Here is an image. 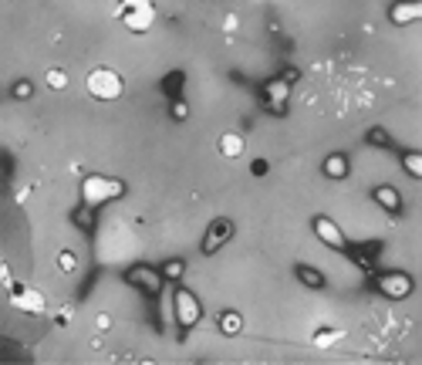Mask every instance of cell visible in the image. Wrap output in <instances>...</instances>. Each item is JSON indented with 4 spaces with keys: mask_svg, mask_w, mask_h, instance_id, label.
<instances>
[{
    "mask_svg": "<svg viewBox=\"0 0 422 365\" xmlns=\"http://www.w3.org/2000/svg\"><path fill=\"white\" fill-rule=\"evenodd\" d=\"M118 88H122V81L115 78L111 71H98V75H91V91H95V95H101V98H115V95H118Z\"/></svg>",
    "mask_w": 422,
    "mask_h": 365,
    "instance_id": "obj_1",
    "label": "cell"
},
{
    "mask_svg": "<svg viewBox=\"0 0 422 365\" xmlns=\"http://www.w3.org/2000/svg\"><path fill=\"white\" fill-rule=\"evenodd\" d=\"M385 291H389V294H405V291H409V281H405V277H385Z\"/></svg>",
    "mask_w": 422,
    "mask_h": 365,
    "instance_id": "obj_4",
    "label": "cell"
},
{
    "mask_svg": "<svg viewBox=\"0 0 422 365\" xmlns=\"http://www.w3.org/2000/svg\"><path fill=\"white\" fill-rule=\"evenodd\" d=\"M176 305H179V321H183V325H193V321L200 318V308H196V301L189 294H179Z\"/></svg>",
    "mask_w": 422,
    "mask_h": 365,
    "instance_id": "obj_2",
    "label": "cell"
},
{
    "mask_svg": "<svg viewBox=\"0 0 422 365\" xmlns=\"http://www.w3.org/2000/svg\"><path fill=\"white\" fill-rule=\"evenodd\" d=\"M300 277H304L308 284H321V277H318V274H314V271H300Z\"/></svg>",
    "mask_w": 422,
    "mask_h": 365,
    "instance_id": "obj_10",
    "label": "cell"
},
{
    "mask_svg": "<svg viewBox=\"0 0 422 365\" xmlns=\"http://www.w3.org/2000/svg\"><path fill=\"white\" fill-rule=\"evenodd\" d=\"M328 176H344V159L331 156V159H328Z\"/></svg>",
    "mask_w": 422,
    "mask_h": 365,
    "instance_id": "obj_7",
    "label": "cell"
},
{
    "mask_svg": "<svg viewBox=\"0 0 422 365\" xmlns=\"http://www.w3.org/2000/svg\"><path fill=\"white\" fill-rule=\"evenodd\" d=\"M240 139L236 136H223V152H226V156H236V152H240Z\"/></svg>",
    "mask_w": 422,
    "mask_h": 365,
    "instance_id": "obj_6",
    "label": "cell"
},
{
    "mask_svg": "<svg viewBox=\"0 0 422 365\" xmlns=\"http://www.w3.org/2000/svg\"><path fill=\"white\" fill-rule=\"evenodd\" d=\"M405 166H409V172H412V176H422V159L415 156V152H412L409 159H405Z\"/></svg>",
    "mask_w": 422,
    "mask_h": 365,
    "instance_id": "obj_9",
    "label": "cell"
},
{
    "mask_svg": "<svg viewBox=\"0 0 422 365\" xmlns=\"http://www.w3.org/2000/svg\"><path fill=\"white\" fill-rule=\"evenodd\" d=\"M223 331H226V335L240 331V318H236V315H223Z\"/></svg>",
    "mask_w": 422,
    "mask_h": 365,
    "instance_id": "obj_8",
    "label": "cell"
},
{
    "mask_svg": "<svg viewBox=\"0 0 422 365\" xmlns=\"http://www.w3.org/2000/svg\"><path fill=\"white\" fill-rule=\"evenodd\" d=\"M318 233H321L324 240H328V244H334V247H341L344 244V237H341V230L334 227L331 220H318Z\"/></svg>",
    "mask_w": 422,
    "mask_h": 365,
    "instance_id": "obj_3",
    "label": "cell"
},
{
    "mask_svg": "<svg viewBox=\"0 0 422 365\" xmlns=\"http://www.w3.org/2000/svg\"><path fill=\"white\" fill-rule=\"evenodd\" d=\"M378 203L385 206V210H395V206H399V193L385 186V190H378Z\"/></svg>",
    "mask_w": 422,
    "mask_h": 365,
    "instance_id": "obj_5",
    "label": "cell"
}]
</instances>
